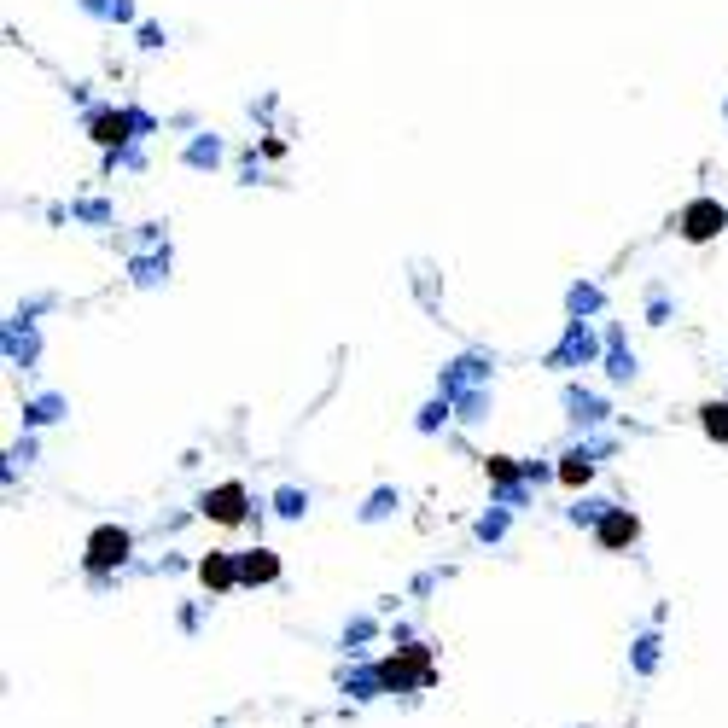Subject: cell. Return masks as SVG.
<instances>
[{"mask_svg":"<svg viewBox=\"0 0 728 728\" xmlns=\"http://www.w3.org/2000/svg\"><path fill=\"white\" fill-rule=\"evenodd\" d=\"M123 560H129V530L100 525L88 536V565H94V571H111V565H123Z\"/></svg>","mask_w":728,"mask_h":728,"instance_id":"obj_1","label":"cell"},{"mask_svg":"<svg viewBox=\"0 0 728 728\" xmlns=\"http://www.w3.org/2000/svg\"><path fill=\"white\" fill-rule=\"evenodd\" d=\"M204 519H216V525H239V519H245V484H222V490H210V496H204Z\"/></svg>","mask_w":728,"mask_h":728,"instance_id":"obj_2","label":"cell"},{"mask_svg":"<svg viewBox=\"0 0 728 728\" xmlns=\"http://www.w3.org/2000/svg\"><path fill=\"white\" fill-rule=\"evenodd\" d=\"M728 216H723V204H711V199H699V204H688V216H682V233H688V239H711V233L723 228Z\"/></svg>","mask_w":728,"mask_h":728,"instance_id":"obj_3","label":"cell"},{"mask_svg":"<svg viewBox=\"0 0 728 728\" xmlns=\"http://www.w3.org/2000/svg\"><path fill=\"white\" fill-rule=\"evenodd\" d=\"M199 577H204V589H233V583H239V565H233L228 554H210V560L199 565Z\"/></svg>","mask_w":728,"mask_h":728,"instance_id":"obj_4","label":"cell"},{"mask_svg":"<svg viewBox=\"0 0 728 728\" xmlns=\"http://www.w3.org/2000/svg\"><path fill=\"white\" fill-rule=\"evenodd\" d=\"M239 577H245V583H274V577H280V560H274L268 548H251L245 565H239Z\"/></svg>","mask_w":728,"mask_h":728,"instance_id":"obj_5","label":"cell"},{"mask_svg":"<svg viewBox=\"0 0 728 728\" xmlns=\"http://www.w3.org/2000/svg\"><path fill=\"white\" fill-rule=\"evenodd\" d=\"M624 542H635V519H629V513H612V519L600 525V548H624Z\"/></svg>","mask_w":728,"mask_h":728,"instance_id":"obj_6","label":"cell"},{"mask_svg":"<svg viewBox=\"0 0 728 728\" xmlns=\"http://www.w3.org/2000/svg\"><path fill=\"white\" fill-rule=\"evenodd\" d=\"M705 431L711 437H728V402H705Z\"/></svg>","mask_w":728,"mask_h":728,"instance_id":"obj_7","label":"cell"},{"mask_svg":"<svg viewBox=\"0 0 728 728\" xmlns=\"http://www.w3.org/2000/svg\"><path fill=\"white\" fill-rule=\"evenodd\" d=\"M560 478H565V484H583V478H589V461H583V455H571V461L560 466Z\"/></svg>","mask_w":728,"mask_h":728,"instance_id":"obj_8","label":"cell"}]
</instances>
